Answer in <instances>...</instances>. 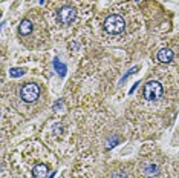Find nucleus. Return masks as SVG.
Instances as JSON below:
<instances>
[{"instance_id":"nucleus-16","label":"nucleus","mask_w":179,"mask_h":178,"mask_svg":"<svg viewBox=\"0 0 179 178\" xmlns=\"http://www.w3.org/2000/svg\"><path fill=\"white\" fill-rule=\"evenodd\" d=\"M136 2H139V0H136Z\"/></svg>"},{"instance_id":"nucleus-9","label":"nucleus","mask_w":179,"mask_h":178,"mask_svg":"<svg viewBox=\"0 0 179 178\" xmlns=\"http://www.w3.org/2000/svg\"><path fill=\"white\" fill-rule=\"evenodd\" d=\"M32 175L34 178H45L48 175V166L46 164H37L34 169H32Z\"/></svg>"},{"instance_id":"nucleus-14","label":"nucleus","mask_w":179,"mask_h":178,"mask_svg":"<svg viewBox=\"0 0 179 178\" xmlns=\"http://www.w3.org/2000/svg\"><path fill=\"white\" fill-rule=\"evenodd\" d=\"M112 178H126V174H124V172H121V174H119V172H118V174H113Z\"/></svg>"},{"instance_id":"nucleus-11","label":"nucleus","mask_w":179,"mask_h":178,"mask_svg":"<svg viewBox=\"0 0 179 178\" xmlns=\"http://www.w3.org/2000/svg\"><path fill=\"white\" fill-rule=\"evenodd\" d=\"M118 143H119V137L113 135V137H110V138H109V141H107L106 148H107V149H112V148H115V146H116Z\"/></svg>"},{"instance_id":"nucleus-13","label":"nucleus","mask_w":179,"mask_h":178,"mask_svg":"<svg viewBox=\"0 0 179 178\" xmlns=\"http://www.w3.org/2000/svg\"><path fill=\"white\" fill-rule=\"evenodd\" d=\"M61 107H63V100H58V101H57V103H55V105H54V111H55V112H57L58 109H61Z\"/></svg>"},{"instance_id":"nucleus-5","label":"nucleus","mask_w":179,"mask_h":178,"mask_svg":"<svg viewBox=\"0 0 179 178\" xmlns=\"http://www.w3.org/2000/svg\"><path fill=\"white\" fill-rule=\"evenodd\" d=\"M143 174L145 177H149V178H153L159 174V169H158V166H156L155 163H145L143 166Z\"/></svg>"},{"instance_id":"nucleus-6","label":"nucleus","mask_w":179,"mask_h":178,"mask_svg":"<svg viewBox=\"0 0 179 178\" xmlns=\"http://www.w3.org/2000/svg\"><path fill=\"white\" fill-rule=\"evenodd\" d=\"M32 28H34V25H32V21H31L29 19L21 20V23H20V26H19L20 35H29L31 32H32Z\"/></svg>"},{"instance_id":"nucleus-15","label":"nucleus","mask_w":179,"mask_h":178,"mask_svg":"<svg viewBox=\"0 0 179 178\" xmlns=\"http://www.w3.org/2000/svg\"><path fill=\"white\" fill-rule=\"evenodd\" d=\"M138 84H139L138 82H136V83H135V84H133V88H132V89H130V92H129V94H133V91H135V89H136V88H138Z\"/></svg>"},{"instance_id":"nucleus-8","label":"nucleus","mask_w":179,"mask_h":178,"mask_svg":"<svg viewBox=\"0 0 179 178\" xmlns=\"http://www.w3.org/2000/svg\"><path fill=\"white\" fill-rule=\"evenodd\" d=\"M54 69H55V72L60 75V77H66V74H67V68H66V64L60 62V58L55 57L54 58Z\"/></svg>"},{"instance_id":"nucleus-7","label":"nucleus","mask_w":179,"mask_h":178,"mask_svg":"<svg viewBox=\"0 0 179 178\" xmlns=\"http://www.w3.org/2000/svg\"><path fill=\"white\" fill-rule=\"evenodd\" d=\"M158 60L162 62V63H170L173 60V51L171 49H167V48L161 49L158 52Z\"/></svg>"},{"instance_id":"nucleus-10","label":"nucleus","mask_w":179,"mask_h":178,"mask_svg":"<svg viewBox=\"0 0 179 178\" xmlns=\"http://www.w3.org/2000/svg\"><path fill=\"white\" fill-rule=\"evenodd\" d=\"M25 74V69L23 68H11L9 69V75L14 78H19V77H23Z\"/></svg>"},{"instance_id":"nucleus-1","label":"nucleus","mask_w":179,"mask_h":178,"mask_svg":"<svg viewBox=\"0 0 179 178\" xmlns=\"http://www.w3.org/2000/svg\"><path fill=\"white\" fill-rule=\"evenodd\" d=\"M104 28L106 31L109 32V34H121V32L124 31V28H126V21H124V19L121 17V15L118 14H113V15H109V17L106 19L104 21Z\"/></svg>"},{"instance_id":"nucleus-3","label":"nucleus","mask_w":179,"mask_h":178,"mask_svg":"<svg viewBox=\"0 0 179 178\" xmlns=\"http://www.w3.org/2000/svg\"><path fill=\"white\" fill-rule=\"evenodd\" d=\"M40 95V89L39 86H37L35 83H28L25 84L23 88L20 89V98L26 101V103H32V101H35L37 98H39Z\"/></svg>"},{"instance_id":"nucleus-12","label":"nucleus","mask_w":179,"mask_h":178,"mask_svg":"<svg viewBox=\"0 0 179 178\" xmlns=\"http://www.w3.org/2000/svg\"><path fill=\"white\" fill-rule=\"evenodd\" d=\"M138 69H139V66H135L133 69H129V72H127L126 75H124V77H123L121 80H119V84H123V83H124V82H126V80H127V77H129V75H130V74H133V72H136Z\"/></svg>"},{"instance_id":"nucleus-2","label":"nucleus","mask_w":179,"mask_h":178,"mask_svg":"<svg viewBox=\"0 0 179 178\" xmlns=\"http://www.w3.org/2000/svg\"><path fill=\"white\" fill-rule=\"evenodd\" d=\"M162 95V84L156 80H150L144 86V98L147 101H156Z\"/></svg>"},{"instance_id":"nucleus-4","label":"nucleus","mask_w":179,"mask_h":178,"mask_svg":"<svg viewBox=\"0 0 179 178\" xmlns=\"http://www.w3.org/2000/svg\"><path fill=\"white\" fill-rule=\"evenodd\" d=\"M77 17V11L72 6H63L61 9L58 11V20L61 21L63 25H69L72 23Z\"/></svg>"}]
</instances>
